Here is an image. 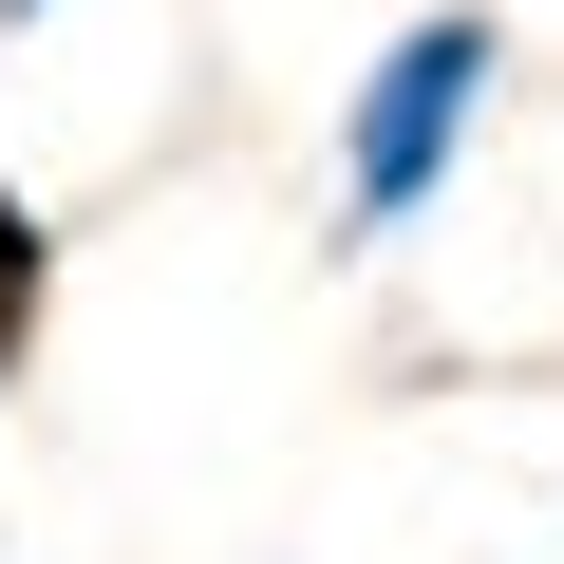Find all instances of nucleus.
<instances>
[{
    "instance_id": "f03ea898",
    "label": "nucleus",
    "mask_w": 564,
    "mask_h": 564,
    "mask_svg": "<svg viewBox=\"0 0 564 564\" xmlns=\"http://www.w3.org/2000/svg\"><path fill=\"white\" fill-rule=\"evenodd\" d=\"M39 302H57V226H39L20 170H0V395H20V358H39Z\"/></svg>"
},
{
    "instance_id": "7ed1b4c3",
    "label": "nucleus",
    "mask_w": 564,
    "mask_h": 564,
    "mask_svg": "<svg viewBox=\"0 0 564 564\" xmlns=\"http://www.w3.org/2000/svg\"><path fill=\"white\" fill-rule=\"evenodd\" d=\"M39 20H76V0H0V39H39Z\"/></svg>"
},
{
    "instance_id": "f257e3e1",
    "label": "nucleus",
    "mask_w": 564,
    "mask_h": 564,
    "mask_svg": "<svg viewBox=\"0 0 564 564\" xmlns=\"http://www.w3.org/2000/svg\"><path fill=\"white\" fill-rule=\"evenodd\" d=\"M489 113H508V0H414V20L339 76V113H321V245L339 263H395L470 188Z\"/></svg>"
}]
</instances>
